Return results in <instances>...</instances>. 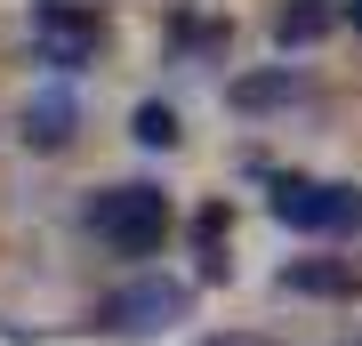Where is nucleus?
<instances>
[{"mask_svg":"<svg viewBox=\"0 0 362 346\" xmlns=\"http://www.w3.org/2000/svg\"><path fill=\"white\" fill-rule=\"evenodd\" d=\"M185 306H194V290H185L177 274H137L129 290L105 298V330H121V338H161V330L185 322Z\"/></svg>","mask_w":362,"mask_h":346,"instance_id":"nucleus-3","label":"nucleus"},{"mask_svg":"<svg viewBox=\"0 0 362 346\" xmlns=\"http://www.w3.org/2000/svg\"><path fill=\"white\" fill-rule=\"evenodd\" d=\"M169 226H177V209H169V193L145 185V178L105 185L97 202H89V233H97L105 250H121V258H153L169 242Z\"/></svg>","mask_w":362,"mask_h":346,"instance_id":"nucleus-1","label":"nucleus"},{"mask_svg":"<svg viewBox=\"0 0 362 346\" xmlns=\"http://www.w3.org/2000/svg\"><path fill=\"white\" fill-rule=\"evenodd\" d=\"M282 290H298V298H354V258H290Z\"/></svg>","mask_w":362,"mask_h":346,"instance_id":"nucleus-7","label":"nucleus"},{"mask_svg":"<svg viewBox=\"0 0 362 346\" xmlns=\"http://www.w3.org/2000/svg\"><path fill=\"white\" fill-rule=\"evenodd\" d=\"M194 258H202V282H226L233 258H226V209H202L194 218Z\"/></svg>","mask_w":362,"mask_h":346,"instance_id":"nucleus-9","label":"nucleus"},{"mask_svg":"<svg viewBox=\"0 0 362 346\" xmlns=\"http://www.w3.org/2000/svg\"><path fill=\"white\" fill-rule=\"evenodd\" d=\"M16 137H25L33 154H65V145L81 137V97L65 89V81H40V89L25 97V113H16Z\"/></svg>","mask_w":362,"mask_h":346,"instance_id":"nucleus-5","label":"nucleus"},{"mask_svg":"<svg viewBox=\"0 0 362 346\" xmlns=\"http://www.w3.org/2000/svg\"><path fill=\"white\" fill-rule=\"evenodd\" d=\"M274 218L298 233H354L362 226V185H330V178H282L274 185Z\"/></svg>","mask_w":362,"mask_h":346,"instance_id":"nucleus-2","label":"nucleus"},{"mask_svg":"<svg viewBox=\"0 0 362 346\" xmlns=\"http://www.w3.org/2000/svg\"><path fill=\"white\" fill-rule=\"evenodd\" d=\"M298 97H306V81H298L290 64H282V73H250V81H233V89H226L233 113H274V105H298Z\"/></svg>","mask_w":362,"mask_h":346,"instance_id":"nucleus-8","label":"nucleus"},{"mask_svg":"<svg viewBox=\"0 0 362 346\" xmlns=\"http://www.w3.org/2000/svg\"><path fill=\"white\" fill-rule=\"evenodd\" d=\"M105 49V33H97V16H81L73 0H40L33 8V57L49 64L57 81H73V73H89Z\"/></svg>","mask_w":362,"mask_h":346,"instance_id":"nucleus-4","label":"nucleus"},{"mask_svg":"<svg viewBox=\"0 0 362 346\" xmlns=\"http://www.w3.org/2000/svg\"><path fill=\"white\" fill-rule=\"evenodd\" d=\"M354 33H362V0H354Z\"/></svg>","mask_w":362,"mask_h":346,"instance_id":"nucleus-12","label":"nucleus"},{"mask_svg":"<svg viewBox=\"0 0 362 346\" xmlns=\"http://www.w3.org/2000/svg\"><path fill=\"white\" fill-rule=\"evenodd\" d=\"M338 16H354V0H282V16H274V40H282V49H306V40H322Z\"/></svg>","mask_w":362,"mask_h":346,"instance_id":"nucleus-6","label":"nucleus"},{"mask_svg":"<svg viewBox=\"0 0 362 346\" xmlns=\"http://www.w3.org/2000/svg\"><path fill=\"white\" fill-rule=\"evenodd\" d=\"M129 137L145 145V154H169V145H177V105H161V97H145L137 113H129Z\"/></svg>","mask_w":362,"mask_h":346,"instance_id":"nucleus-10","label":"nucleus"},{"mask_svg":"<svg viewBox=\"0 0 362 346\" xmlns=\"http://www.w3.org/2000/svg\"><path fill=\"white\" fill-rule=\"evenodd\" d=\"M194 346H266L258 330H209V338H194Z\"/></svg>","mask_w":362,"mask_h":346,"instance_id":"nucleus-11","label":"nucleus"}]
</instances>
